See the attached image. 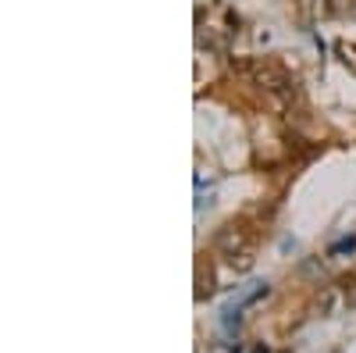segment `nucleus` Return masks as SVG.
<instances>
[{
  "label": "nucleus",
  "mask_w": 356,
  "mask_h": 353,
  "mask_svg": "<svg viewBox=\"0 0 356 353\" xmlns=\"http://www.w3.org/2000/svg\"><path fill=\"white\" fill-rule=\"evenodd\" d=\"M253 72V82L260 86V90H267V93H285L289 90V75L278 68V65H271V61H264V65H253L250 68Z\"/></svg>",
  "instance_id": "1"
},
{
  "label": "nucleus",
  "mask_w": 356,
  "mask_h": 353,
  "mask_svg": "<svg viewBox=\"0 0 356 353\" xmlns=\"http://www.w3.org/2000/svg\"><path fill=\"white\" fill-rule=\"evenodd\" d=\"M300 11H303L307 18H317V15L328 11V0H300Z\"/></svg>",
  "instance_id": "2"
}]
</instances>
